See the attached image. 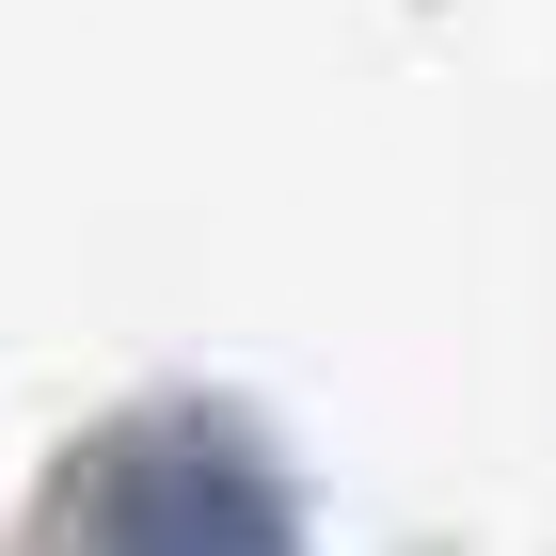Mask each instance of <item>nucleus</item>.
Listing matches in <instances>:
<instances>
[{"mask_svg":"<svg viewBox=\"0 0 556 556\" xmlns=\"http://www.w3.org/2000/svg\"><path fill=\"white\" fill-rule=\"evenodd\" d=\"M80 541H96V556H302L270 462L223 445V429H143V445H112Z\"/></svg>","mask_w":556,"mask_h":556,"instance_id":"f257e3e1","label":"nucleus"}]
</instances>
